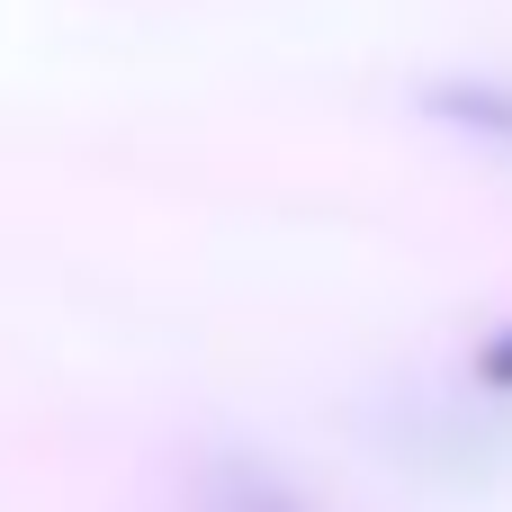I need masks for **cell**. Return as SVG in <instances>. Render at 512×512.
<instances>
[{"label":"cell","mask_w":512,"mask_h":512,"mask_svg":"<svg viewBox=\"0 0 512 512\" xmlns=\"http://www.w3.org/2000/svg\"><path fill=\"white\" fill-rule=\"evenodd\" d=\"M477 369H486V387H512V333H504V342H486Z\"/></svg>","instance_id":"2"},{"label":"cell","mask_w":512,"mask_h":512,"mask_svg":"<svg viewBox=\"0 0 512 512\" xmlns=\"http://www.w3.org/2000/svg\"><path fill=\"white\" fill-rule=\"evenodd\" d=\"M423 117L450 126V135H468V144H486V153H512V81H495V72H441V81H423Z\"/></svg>","instance_id":"1"}]
</instances>
